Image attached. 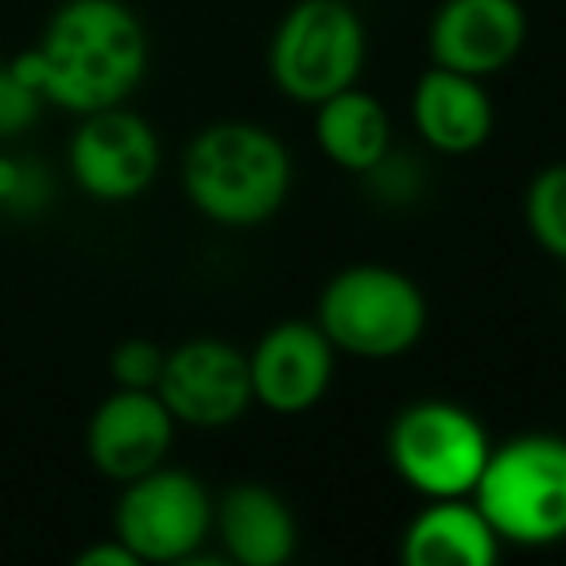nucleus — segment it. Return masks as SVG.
Listing matches in <instances>:
<instances>
[{"label": "nucleus", "mask_w": 566, "mask_h": 566, "mask_svg": "<svg viewBox=\"0 0 566 566\" xmlns=\"http://www.w3.org/2000/svg\"><path fill=\"white\" fill-rule=\"evenodd\" d=\"M148 32L125 0H63L35 48L9 59L48 105L86 117L125 105L148 74Z\"/></svg>", "instance_id": "f257e3e1"}, {"label": "nucleus", "mask_w": 566, "mask_h": 566, "mask_svg": "<svg viewBox=\"0 0 566 566\" xmlns=\"http://www.w3.org/2000/svg\"><path fill=\"white\" fill-rule=\"evenodd\" d=\"M292 151L256 120H213L190 136L179 164L187 202L226 229L272 221L292 195Z\"/></svg>", "instance_id": "f03ea898"}, {"label": "nucleus", "mask_w": 566, "mask_h": 566, "mask_svg": "<svg viewBox=\"0 0 566 566\" xmlns=\"http://www.w3.org/2000/svg\"><path fill=\"white\" fill-rule=\"evenodd\" d=\"M473 501L509 547H555L566 539V439L532 431L489 450Z\"/></svg>", "instance_id": "7ed1b4c3"}, {"label": "nucleus", "mask_w": 566, "mask_h": 566, "mask_svg": "<svg viewBox=\"0 0 566 566\" xmlns=\"http://www.w3.org/2000/svg\"><path fill=\"white\" fill-rule=\"evenodd\" d=\"M315 323L331 346L357 361H396L423 342L427 295L388 264H349L318 295Z\"/></svg>", "instance_id": "20e7f679"}, {"label": "nucleus", "mask_w": 566, "mask_h": 566, "mask_svg": "<svg viewBox=\"0 0 566 566\" xmlns=\"http://www.w3.org/2000/svg\"><path fill=\"white\" fill-rule=\"evenodd\" d=\"M369 35L354 0H295L268 43V74L287 102L311 105L357 86Z\"/></svg>", "instance_id": "39448f33"}, {"label": "nucleus", "mask_w": 566, "mask_h": 566, "mask_svg": "<svg viewBox=\"0 0 566 566\" xmlns=\"http://www.w3.org/2000/svg\"><path fill=\"white\" fill-rule=\"evenodd\" d=\"M388 462L423 501L470 496L489 462V431L470 408L450 400H416L388 427Z\"/></svg>", "instance_id": "423d86ee"}, {"label": "nucleus", "mask_w": 566, "mask_h": 566, "mask_svg": "<svg viewBox=\"0 0 566 566\" xmlns=\"http://www.w3.org/2000/svg\"><path fill=\"white\" fill-rule=\"evenodd\" d=\"M210 532L213 496L190 470L164 462L120 485L113 535L140 563H195Z\"/></svg>", "instance_id": "0eeeda50"}, {"label": "nucleus", "mask_w": 566, "mask_h": 566, "mask_svg": "<svg viewBox=\"0 0 566 566\" xmlns=\"http://www.w3.org/2000/svg\"><path fill=\"white\" fill-rule=\"evenodd\" d=\"M159 164H164V148L156 128L128 105L78 117V128L66 144V171L74 187L102 206H125L148 195Z\"/></svg>", "instance_id": "6e6552de"}, {"label": "nucleus", "mask_w": 566, "mask_h": 566, "mask_svg": "<svg viewBox=\"0 0 566 566\" xmlns=\"http://www.w3.org/2000/svg\"><path fill=\"white\" fill-rule=\"evenodd\" d=\"M156 396L175 423L218 431L252 408L249 354L226 338H187L167 349Z\"/></svg>", "instance_id": "1a4fd4ad"}, {"label": "nucleus", "mask_w": 566, "mask_h": 566, "mask_svg": "<svg viewBox=\"0 0 566 566\" xmlns=\"http://www.w3.org/2000/svg\"><path fill=\"white\" fill-rule=\"evenodd\" d=\"M334 361L338 349L315 318L275 323L249 349L252 403L272 416H303L331 392Z\"/></svg>", "instance_id": "9d476101"}, {"label": "nucleus", "mask_w": 566, "mask_h": 566, "mask_svg": "<svg viewBox=\"0 0 566 566\" xmlns=\"http://www.w3.org/2000/svg\"><path fill=\"white\" fill-rule=\"evenodd\" d=\"M527 43V12L520 0H442L427 28L431 66L493 78L509 71Z\"/></svg>", "instance_id": "9b49d317"}, {"label": "nucleus", "mask_w": 566, "mask_h": 566, "mask_svg": "<svg viewBox=\"0 0 566 566\" xmlns=\"http://www.w3.org/2000/svg\"><path fill=\"white\" fill-rule=\"evenodd\" d=\"M175 416L156 392L113 388L86 423V458L105 481L125 485L167 462L175 442Z\"/></svg>", "instance_id": "f8f14e48"}, {"label": "nucleus", "mask_w": 566, "mask_h": 566, "mask_svg": "<svg viewBox=\"0 0 566 566\" xmlns=\"http://www.w3.org/2000/svg\"><path fill=\"white\" fill-rule=\"evenodd\" d=\"M411 125L439 156H473L493 136L496 113L481 78L431 66L411 90Z\"/></svg>", "instance_id": "ddd939ff"}, {"label": "nucleus", "mask_w": 566, "mask_h": 566, "mask_svg": "<svg viewBox=\"0 0 566 566\" xmlns=\"http://www.w3.org/2000/svg\"><path fill=\"white\" fill-rule=\"evenodd\" d=\"M213 532L221 555L241 566H283L300 543L292 504L256 481H241L213 501Z\"/></svg>", "instance_id": "4468645a"}, {"label": "nucleus", "mask_w": 566, "mask_h": 566, "mask_svg": "<svg viewBox=\"0 0 566 566\" xmlns=\"http://www.w3.org/2000/svg\"><path fill=\"white\" fill-rule=\"evenodd\" d=\"M501 547V535L473 496L427 501L400 535V558L408 566H493Z\"/></svg>", "instance_id": "2eb2a0df"}, {"label": "nucleus", "mask_w": 566, "mask_h": 566, "mask_svg": "<svg viewBox=\"0 0 566 566\" xmlns=\"http://www.w3.org/2000/svg\"><path fill=\"white\" fill-rule=\"evenodd\" d=\"M315 144L338 171L373 175L392 151V120L369 90L349 86L315 105Z\"/></svg>", "instance_id": "dca6fc26"}, {"label": "nucleus", "mask_w": 566, "mask_h": 566, "mask_svg": "<svg viewBox=\"0 0 566 566\" xmlns=\"http://www.w3.org/2000/svg\"><path fill=\"white\" fill-rule=\"evenodd\" d=\"M524 226L547 256L566 264V159L532 175L524 190Z\"/></svg>", "instance_id": "f3484780"}, {"label": "nucleus", "mask_w": 566, "mask_h": 566, "mask_svg": "<svg viewBox=\"0 0 566 566\" xmlns=\"http://www.w3.org/2000/svg\"><path fill=\"white\" fill-rule=\"evenodd\" d=\"M167 349L151 338H125L113 346L109 354V377L117 388H144L156 392L159 373H164Z\"/></svg>", "instance_id": "a211bd4d"}, {"label": "nucleus", "mask_w": 566, "mask_h": 566, "mask_svg": "<svg viewBox=\"0 0 566 566\" xmlns=\"http://www.w3.org/2000/svg\"><path fill=\"white\" fill-rule=\"evenodd\" d=\"M43 105L48 102L12 71V63H0V144L24 136L40 120Z\"/></svg>", "instance_id": "6ab92c4d"}, {"label": "nucleus", "mask_w": 566, "mask_h": 566, "mask_svg": "<svg viewBox=\"0 0 566 566\" xmlns=\"http://www.w3.org/2000/svg\"><path fill=\"white\" fill-rule=\"evenodd\" d=\"M48 202V175L17 156H0V210L35 213Z\"/></svg>", "instance_id": "aec40b11"}, {"label": "nucleus", "mask_w": 566, "mask_h": 566, "mask_svg": "<svg viewBox=\"0 0 566 566\" xmlns=\"http://www.w3.org/2000/svg\"><path fill=\"white\" fill-rule=\"evenodd\" d=\"M74 563L78 566H140V558H136L117 535H109V539H97V543H90L86 551H78Z\"/></svg>", "instance_id": "412c9836"}]
</instances>
